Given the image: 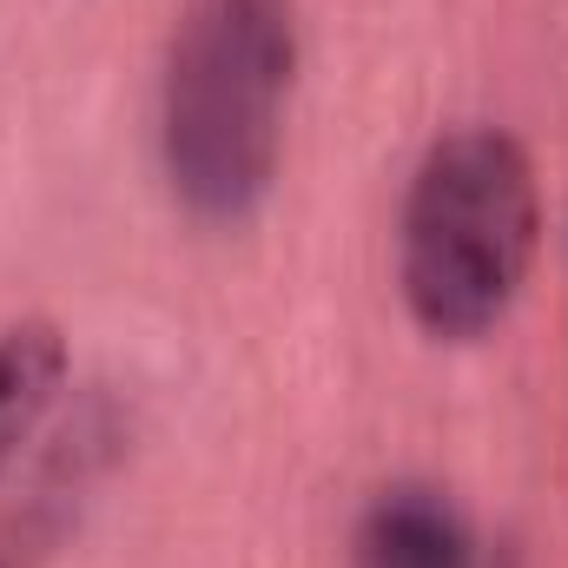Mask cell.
Wrapping results in <instances>:
<instances>
[{
    "label": "cell",
    "mask_w": 568,
    "mask_h": 568,
    "mask_svg": "<svg viewBox=\"0 0 568 568\" xmlns=\"http://www.w3.org/2000/svg\"><path fill=\"white\" fill-rule=\"evenodd\" d=\"M297 0H185L159 73V165L205 225H245L278 179Z\"/></svg>",
    "instance_id": "cell-1"
},
{
    "label": "cell",
    "mask_w": 568,
    "mask_h": 568,
    "mask_svg": "<svg viewBox=\"0 0 568 568\" xmlns=\"http://www.w3.org/2000/svg\"><path fill=\"white\" fill-rule=\"evenodd\" d=\"M536 239L542 192L529 152L496 126L443 133L404 192L397 225V284L417 331L443 344L496 331L529 278Z\"/></svg>",
    "instance_id": "cell-2"
},
{
    "label": "cell",
    "mask_w": 568,
    "mask_h": 568,
    "mask_svg": "<svg viewBox=\"0 0 568 568\" xmlns=\"http://www.w3.org/2000/svg\"><path fill=\"white\" fill-rule=\"evenodd\" d=\"M113 443H120L113 410H93L87 424H73L53 443V456L40 463L27 503L0 523V568H40L60 549V536H67L73 516H80V496H87V489L100 483V469L113 463Z\"/></svg>",
    "instance_id": "cell-3"
},
{
    "label": "cell",
    "mask_w": 568,
    "mask_h": 568,
    "mask_svg": "<svg viewBox=\"0 0 568 568\" xmlns=\"http://www.w3.org/2000/svg\"><path fill=\"white\" fill-rule=\"evenodd\" d=\"M351 568H483L463 509L429 483H390L371 496L351 536Z\"/></svg>",
    "instance_id": "cell-4"
},
{
    "label": "cell",
    "mask_w": 568,
    "mask_h": 568,
    "mask_svg": "<svg viewBox=\"0 0 568 568\" xmlns=\"http://www.w3.org/2000/svg\"><path fill=\"white\" fill-rule=\"evenodd\" d=\"M60 377H67V344L53 324L27 317V324L0 331V469L20 456V443L53 410Z\"/></svg>",
    "instance_id": "cell-5"
}]
</instances>
